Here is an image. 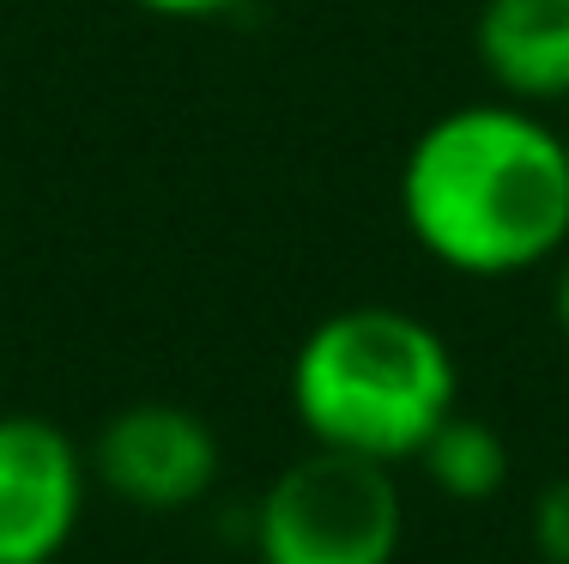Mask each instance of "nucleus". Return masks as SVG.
I'll return each mask as SVG.
<instances>
[{
  "label": "nucleus",
  "instance_id": "9b49d317",
  "mask_svg": "<svg viewBox=\"0 0 569 564\" xmlns=\"http://www.w3.org/2000/svg\"><path fill=\"white\" fill-rule=\"evenodd\" d=\"M563 140H569V128H563Z\"/></svg>",
  "mask_w": 569,
  "mask_h": 564
},
{
  "label": "nucleus",
  "instance_id": "f257e3e1",
  "mask_svg": "<svg viewBox=\"0 0 569 564\" xmlns=\"http://www.w3.org/2000/svg\"><path fill=\"white\" fill-rule=\"evenodd\" d=\"M412 244L460 279H515L569 249V140L533 103H460L400 165Z\"/></svg>",
  "mask_w": 569,
  "mask_h": 564
},
{
  "label": "nucleus",
  "instance_id": "1a4fd4ad",
  "mask_svg": "<svg viewBox=\"0 0 569 564\" xmlns=\"http://www.w3.org/2000/svg\"><path fill=\"white\" fill-rule=\"evenodd\" d=\"M133 7L158 12V19H224V12H242L249 0H133Z\"/></svg>",
  "mask_w": 569,
  "mask_h": 564
},
{
  "label": "nucleus",
  "instance_id": "6e6552de",
  "mask_svg": "<svg viewBox=\"0 0 569 564\" xmlns=\"http://www.w3.org/2000/svg\"><path fill=\"white\" fill-rule=\"evenodd\" d=\"M533 534H539V553L551 564H569V479L539 492V509H533Z\"/></svg>",
  "mask_w": 569,
  "mask_h": 564
},
{
  "label": "nucleus",
  "instance_id": "f03ea898",
  "mask_svg": "<svg viewBox=\"0 0 569 564\" xmlns=\"http://www.w3.org/2000/svg\"><path fill=\"white\" fill-rule=\"evenodd\" d=\"M291 413L321 449L412 462L460 407L455 353L425 316L400 304H346L321 316L291 353Z\"/></svg>",
  "mask_w": 569,
  "mask_h": 564
},
{
  "label": "nucleus",
  "instance_id": "39448f33",
  "mask_svg": "<svg viewBox=\"0 0 569 564\" xmlns=\"http://www.w3.org/2000/svg\"><path fill=\"white\" fill-rule=\"evenodd\" d=\"M91 462L43 413H0V564H56L79 534Z\"/></svg>",
  "mask_w": 569,
  "mask_h": 564
},
{
  "label": "nucleus",
  "instance_id": "0eeeda50",
  "mask_svg": "<svg viewBox=\"0 0 569 564\" xmlns=\"http://www.w3.org/2000/svg\"><path fill=\"white\" fill-rule=\"evenodd\" d=\"M425 467V479L455 504H485L509 486V443L491 419H472V413H449L437 432L425 437V449L412 455Z\"/></svg>",
  "mask_w": 569,
  "mask_h": 564
},
{
  "label": "nucleus",
  "instance_id": "7ed1b4c3",
  "mask_svg": "<svg viewBox=\"0 0 569 564\" xmlns=\"http://www.w3.org/2000/svg\"><path fill=\"white\" fill-rule=\"evenodd\" d=\"M406 541V498L388 462L346 449L297 455L254 504L261 564H395Z\"/></svg>",
  "mask_w": 569,
  "mask_h": 564
},
{
  "label": "nucleus",
  "instance_id": "20e7f679",
  "mask_svg": "<svg viewBox=\"0 0 569 564\" xmlns=\"http://www.w3.org/2000/svg\"><path fill=\"white\" fill-rule=\"evenodd\" d=\"M91 479L133 509H188L219 486V432L182 400H128L91 437Z\"/></svg>",
  "mask_w": 569,
  "mask_h": 564
},
{
  "label": "nucleus",
  "instance_id": "9d476101",
  "mask_svg": "<svg viewBox=\"0 0 569 564\" xmlns=\"http://www.w3.org/2000/svg\"><path fill=\"white\" fill-rule=\"evenodd\" d=\"M551 316H558V334L569 340V249L558 255V279H551Z\"/></svg>",
  "mask_w": 569,
  "mask_h": 564
},
{
  "label": "nucleus",
  "instance_id": "423d86ee",
  "mask_svg": "<svg viewBox=\"0 0 569 564\" xmlns=\"http://www.w3.org/2000/svg\"><path fill=\"white\" fill-rule=\"evenodd\" d=\"M472 49L515 103H569V0H485Z\"/></svg>",
  "mask_w": 569,
  "mask_h": 564
}]
</instances>
